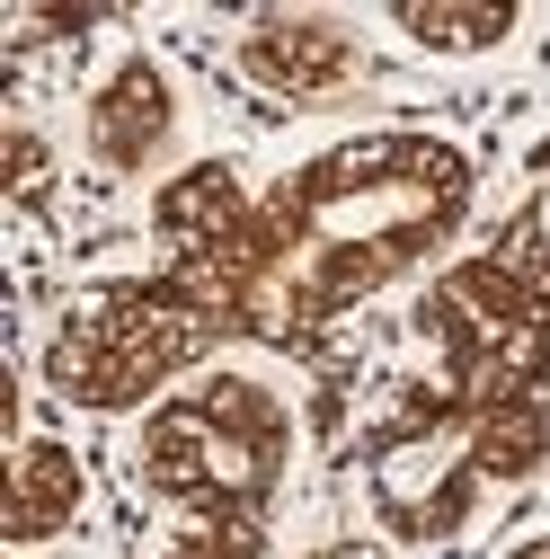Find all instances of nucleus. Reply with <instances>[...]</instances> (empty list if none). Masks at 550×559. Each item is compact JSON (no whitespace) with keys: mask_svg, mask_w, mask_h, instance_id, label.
<instances>
[{"mask_svg":"<svg viewBox=\"0 0 550 559\" xmlns=\"http://www.w3.org/2000/svg\"><path fill=\"white\" fill-rule=\"evenodd\" d=\"M479 169L462 143L418 124L347 133L275 187L249 195L231 160H195L152 195V240L169 266L204 275L240 346L311 356L356 302L453 249Z\"/></svg>","mask_w":550,"mask_h":559,"instance_id":"f257e3e1","label":"nucleus"},{"mask_svg":"<svg viewBox=\"0 0 550 559\" xmlns=\"http://www.w3.org/2000/svg\"><path fill=\"white\" fill-rule=\"evenodd\" d=\"M541 462H550V400H470L444 382H408L356 436L364 507L399 550H444L498 488H524Z\"/></svg>","mask_w":550,"mask_h":559,"instance_id":"f03ea898","label":"nucleus"},{"mask_svg":"<svg viewBox=\"0 0 550 559\" xmlns=\"http://www.w3.org/2000/svg\"><path fill=\"white\" fill-rule=\"evenodd\" d=\"M214 346H231L214 285L160 258L143 275H89V285L62 294L36 337V382L62 408L124 417V408H160L169 391H187L214 365Z\"/></svg>","mask_w":550,"mask_h":559,"instance_id":"7ed1b4c3","label":"nucleus"},{"mask_svg":"<svg viewBox=\"0 0 550 559\" xmlns=\"http://www.w3.org/2000/svg\"><path fill=\"white\" fill-rule=\"evenodd\" d=\"M427 382L470 400H550V178L418 294Z\"/></svg>","mask_w":550,"mask_h":559,"instance_id":"20e7f679","label":"nucleus"},{"mask_svg":"<svg viewBox=\"0 0 550 559\" xmlns=\"http://www.w3.org/2000/svg\"><path fill=\"white\" fill-rule=\"evenodd\" d=\"M285 471L294 408L258 373H195L187 391L143 408V436H133V488L214 533H266Z\"/></svg>","mask_w":550,"mask_h":559,"instance_id":"39448f33","label":"nucleus"},{"mask_svg":"<svg viewBox=\"0 0 550 559\" xmlns=\"http://www.w3.org/2000/svg\"><path fill=\"white\" fill-rule=\"evenodd\" d=\"M231 62L258 90L294 98V107H320V98L364 81V36L337 10H258V19H240Z\"/></svg>","mask_w":550,"mask_h":559,"instance_id":"423d86ee","label":"nucleus"},{"mask_svg":"<svg viewBox=\"0 0 550 559\" xmlns=\"http://www.w3.org/2000/svg\"><path fill=\"white\" fill-rule=\"evenodd\" d=\"M81 133H89V160L116 169V178L160 169L169 133H178V90H169V72H160L152 53H116L107 72L89 81V98H81Z\"/></svg>","mask_w":550,"mask_h":559,"instance_id":"0eeeda50","label":"nucleus"},{"mask_svg":"<svg viewBox=\"0 0 550 559\" xmlns=\"http://www.w3.org/2000/svg\"><path fill=\"white\" fill-rule=\"evenodd\" d=\"M89 507V462L62 436H19L10 444V498H0V533L10 550H36L53 533H72Z\"/></svg>","mask_w":550,"mask_h":559,"instance_id":"6e6552de","label":"nucleus"},{"mask_svg":"<svg viewBox=\"0 0 550 559\" xmlns=\"http://www.w3.org/2000/svg\"><path fill=\"white\" fill-rule=\"evenodd\" d=\"M408 45H427V53H453V62H470V53H498L506 36H515V10L506 0H399V10H382Z\"/></svg>","mask_w":550,"mask_h":559,"instance_id":"1a4fd4ad","label":"nucleus"},{"mask_svg":"<svg viewBox=\"0 0 550 559\" xmlns=\"http://www.w3.org/2000/svg\"><path fill=\"white\" fill-rule=\"evenodd\" d=\"M152 559H266V533H214V524H187L169 550Z\"/></svg>","mask_w":550,"mask_h":559,"instance_id":"9d476101","label":"nucleus"},{"mask_svg":"<svg viewBox=\"0 0 550 559\" xmlns=\"http://www.w3.org/2000/svg\"><path fill=\"white\" fill-rule=\"evenodd\" d=\"M10 195L19 204H45V143L27 124H10Z\"/></svg>","mask_w":550,"mask_h":559,"instance_id":"9b49d317","label":"nucleus"},{"mask_svg":"<svg viewBox=\"0 0 550 559\" xmlns=\"http://www.w3.org/2000/svg\"><path fill=\"white\" fill-rule=\"evenodd\" d=\"M302 559H373V550H356V542H320V550H302Z\"/></svg>","mask_w":550,"mask_h":559,"instance_id":"f8f14e48","label":"nucleus"},{"mask_svg":"<svg viewBox=\"0 0 550 559\" xmlns=\"http://www.w3.org/2000/svg\"><path fill=\"white\" fill-rule=\"evenodd\" d=\"M515 559H550V542H524V550H515Z\"/></svg>","mask_w":550,"mask_h":559,"instance_id":"ddd939ff","label":"nucleus"},{"mask_svg":"<svg viewBox=\"0 0 550 559\" xmlns=\"http://www.w3.org/2000/svg\"><path fill=\"white\" fill-rule=\"evenodd\" d=\"M10 559H27V550H10Z\"/></svg>","mask_w":550,"mask_h":559,"instance_id":"4468645a","label":"nucleus"}]
</instances>
